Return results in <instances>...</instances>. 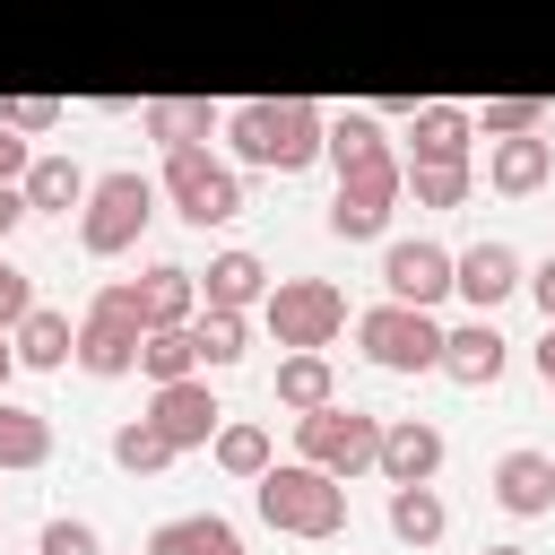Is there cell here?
I'll use <instances>...</instances> for the list:
<instances>
[{
    "instance_id": "obj_1",
    "label": "cell",
    "mask_w": 555,
    "mask_h": 555,
    "mask_svg": "<svg viewBox=\"0 0 555 555\" xmlns=\"http://www.w3.org/2000/svg\"><path fill=\"white\" fill-rule=\"evenodd\" d=\"M321 104L304 95H251V104H225V139H234V165H260V173H304L321 156Z\"/></svg>"
},
{
    "instance_id": "obj_2",
    "label": "cell",
    "mask_w": 555,
    "mask_h": 555,
    "mask_svg": "<svg viewBox=\"0 0 555 555\" xmlns=\"http://www.w3.org/2000/svg\"><path fill=\"white\" fill-rule=\"evenodd\" d=\"M251 503H260V520H269L278 538L330 546V538L347 529V477H330V468H312V460H269V468L251 477Z\"/></svg>"
},
{
    "instance_id": "obj_3",
    "label": "cell",
    "mask_w": 555,
    "mask_h": 555,
    "mask_svg": "<svg viewBox=\"0 0 555 555\" xmlns=\"http://www.w3.org/2000/svg\"><path fill=\"white\" fill-rule=\"evenodd\" d=\"M147 217H156V182H147L139 165H113V173H95L87 199H78V251H87V260H121V251L147 234Z\"/></svg>"
},
{
    "instance_id": "obj_4",
    "label": "cell",
    "mask_w": 555,
    "mask_h": 555,
    "mask_svg": "<svg viewBox=\"0 0 555 555\" xmlns=\"http://www.w3.org/2000/svg\"><path fill=\"white\" fill-rule=\"evenodd\" d=\"M156 191L173 199V217L182 225H234L243 217V173L225 165V156H208V139H191V147H165V173H156Z\"/></svg>"
},
{
    "instance_id": "obj_5",
    "label": "cell",
    "mask_w": 555,
    "mask_h": 555,
    "mask_svg": "<svg viewBox=\"0 0 555 555\" xmlns=\"http://www.w3.org/2000/svg\"><path fill=\"white\" fill-rule=\"evenodd\" d=\"M356 347L382 373H442V321L425 304H399V295H382L373 312H356Z\"/></svg>"
},
{
    "instance_id": "obj_6",
    "label": "cell",
    "mask_w": 555,
    "mask_h": 555,
    "mask_svg": "<svg viewBox=\"0 0 555 555\" xmlns=\"http://www.w3.org/2000/svg\"><path fill=\"white\" fill-rule=\"evenodd\" d=\"M408 199V156H373V165H347L338 173V199H330V234L338 243H382L390 234V208Z\"/></svg>"
},
{
    "instance_id": "obj_7",
    "label": "cell",
    "mask_w": 555,
    "mask_h": 555,
    "mask_svg": "<svg viewBox=\"0 0 555 555\" xmlns=\"http://www.w3.org/2000/svg\"><path fill=\"white\" fill-rule=\"evenodd\" d=\"M139 312H130V286L113 278V286H95L87 295V312H78V347H69V364L78 373H95V382H121V373H139Z\"/></svg>"
},
{
    "instance_id": "obj_8",
    "label": "cell",
    "mask_w": 555,
    "mask_h": 555,
    "mask_svg": "<svg viewBox=\"0 0 555 555\" xmlns=\"http://www.w3.org/2000/svg\"><path fill=\"white\" fill-rule=\"evenodd\" d=\"M373 442H382V416L373 408H347V399H321L295 416V460L330 468V477H364L373 468Z\"/></svg>"
},
{
    "instance_id": "obj_9",
    "label": "cell",
    "mask_w": 555,
    "mask_h": 555,
    "mask_svg": "<svg viewBox=\"0 0 555 555\" xmlns=\"http://www.w3.org/2000/svg\"><path fill=\"white\" fill-rule=\"evenodd\" d=\"M260 321H269L278 347H330V338L347 330V295H338L330 278H269Z\"/></svg>"
},
{
    "instance_id": "obj_10",
    "label": "cell",
    "mask_w": 555,
    "mask_h": 555,
    "mask_svg": "<svg viewBox=\"0 0 555 555\" xmlns=\"http://www.w3.org/2000/svg\"><path fill=\"white\" fill-rule=\"evenodd\" d=\"M147 425H156L173 451H208V434L225 425V408H217L208 373H182V382H156V399H147Z\"/></svg>"
},
{
    "instance_id": "obj_11",
    "label": "cell",
    "mask_w": 555,
    "mask_h": 555,
    "mask_svg": "<svg viewBox=\"0 0 555 555\" xmlns=\"http://www.w3.org/2000/svg\"><path fill=\"white\" fill-rule=\"evenodd\" d=\"M382 286L399 295V304H442L451 295V251L434 243V234H399V243H382Z\"/></svg>"
},
{
    "instance_id": "obj_12",
    "label": "cell",
    "mask_w": 555,
    "mask_h": 555,
    "mask_svg": "<svg viewBox=\"0 0 555 555\" xmlns=\"http://www.w3.org/2000/svg\"><path fill=\"white\" fill-rule=\"evenodd\" d=\"M121 286H130L139 330H191V312H199V269H182V260H147Z\"/></svg>"
},
{
    "instance_id": "obj_13",
    "label": "cell",
    "mask_w": 555,
    "mask_h": 555,
    "mask_svg": "<svg viewBox=\"0 0 555 555\" xmlns=\"http://www.w3.org/2000/svg\"><path fill=\"white\" fill-rule=\"evenodd\" d=\"M373 468H382L390 486H434V477H442V425H425V416H382Z\"/></svg>"
},
{
    "instance_id": "obj_14",
    "label": "cell",
    "mask_w": 555,
    "mask_h": 555,
    "mask_svg": "<svg viewBox=\"0 0 555 555\" xmlns=\"http://www.w3.org/2000/svg\"><path fill=\"white\" fill-rule=\"evenodd\" d=\"M520 251L503 243V234H486V243H468V251H451V295H468L477 312H494L503 295H520Z\"/></svg>"
},
{
    "instance_id": "obj_15",
    "label": "cell",
    "mask_w": 555,
    "mask_h": 555,
    "mask_svg": "<svg viewBox=\"0 0 555 555\" xmlns=\"http://www.w3.org/2000/svg\"><path fill=\"white\" fill-rule=\"evenodd\" d=\"M503 364H512V338L494 330V312H477V321L442 330V373H451L460 390H494V382H503Z\"/></svg>"
},
{
    "instance_id": "obj_16",
    "label": "cell",
    "mask_w": 555,
    "mask_h": 555,
    "mask_svg": "<svg viewBox=\"0 0 555 555\" xmlns=\"http://www.w3.org/2000/svg\"><path fill=\"white\" fill-rule=\"evenodd\" d=\"M408 165H477L468 104H416L408 113Z\"/></svg>"
},
{
    "instance_id": "obj_17",
    "label": "cell",
    "mask_w": 555,
    "mask_h": 555,
    "mask_svg": "<svg viewBox=\"0 0 555 555\" xmlns=\"http://www.w3.org/2000/svg\"><path fill=\"white\" fill-rule=\"evenodd\" d=\"M555 182V139H538V130H520V139H486V191H503V199H538Z\"/></svg>"
},
{
    "instance_id": "obj_18",
    "label": "cell",
    "mask_w": 555,
    "mask_h": 555,
    "mask_svg": "<svg viewBox=\"0 0 555 555\" xmlns=\"http://www.w3.org/2000/svg\"><path fill=\"white\" fill-rule=\"evenodd\" d=\"M87 165L78 156H61V147H43V156H26V173H17V191H26V217H69L78 199H87Z\"/></svg>"
},
{
    "instance_id": "obj_19",
    "label": "cell",
    "mask_w": 555,
    "mask_h": 555,
    "mask_svg": "<svg viewBox=\"0 0 555 555\" xmlns=\"http://www.w3.org/2000/svg\"><path fill=\"white\" fill-rule=\"evenodd\" d=\"M260 295H269V260L243 251V243H225L199 269V304H217V312H260Z\"/></svg>"
},
{
    "instance_id": "obj_20",
    "label": "cell",
    "mask_w": 555,
    "mask_h": 555,
    "mask_svg": "<svg viewBox=\"0 0 555 555\" xmlns=\"http://www.w3.org/2000/svg\"><path fill=\"white\" fill-rule=\"evenodd\" d=\"M494 503H503L512 520L555 512V451H503V460H494Z\"/></svg>"
},
{
    "instance_id": "obj_21",
    "label": "cell",
    "mask_w": 555,
    "mask_h": 555,
    "mask_svg": "<svg viewBox=\"0 0 555 555\" xmlns=\"http://www.w3.org/2000/svg\"><path fill=\"white\" fill-rule=\"evenodd\" d=\"M139 130H147L156 147H191V139L225 130V104H208V95H147V104H139Z\"/></svg>"
},
{
    "instance_id": "obj_22",
    "label": "cell",
    "mask_w": 555,
    "mask_h": 555,
    "mask_svg": "<svg viewBox=\"0 0 555 555\" xmlns=\"http://www.w3.org/2000/svg\"><path fill=\"white\" fill-rule=\"evenodd\" d=\"M139 555H243V529L225 512H182V520H156Z\"/></svg>"
},
{
    "instance_id": "obj_23",
    "label": "cell",
    "mask_w": 555,
    "mask_h": 555,
    "mask_svg": "<svg viewBox=\"0 0 555 555\" xmlns=\"http://www.w3.org/2000/svg\"><path fill=\"white\" fill-rule=\"evenodd\" d=\"M9 347H17V364H26V373H61V364H69V347H78V321H69V312H52V304H26V321L9 330Z\"/></svg>"
},
{
    "instance_id": "obj_24",
    "label": "cell",
    "mask_w": 555,
    "mask_h": 555,
    "mask_svg": "<svg viewBox=\"0 0 555 555\" xmlns=\"http://www.w3.org/2000/svg\"><path fill=\"white\" fill-rule=\"evenodd\" d=\"M321 156L347 173V165H373V156H390V139H382V113L373 104H347V113H330L321 121Z\"/></svg>"
},
{
    "instance_id": "obj_25",
    "label": "cell",
    "mask_w": 555,
    "mask_h": 555,
    "mask_svg": "<svg viewBox=\"0 0 555 555\" xmlns=\"http://www.w3.org/2000/svg\"><path fill=\"white\" fill-rule=\"evenodd\" d=\"M191 347H199V373L243 364V356H251V312H217V304H199V312H191Z\"/></svg>"
},
{
    "instance_id": "obj_26",
    "label": "cell",
    "mask_w": 555,
    "mask_h": 555,
    "mask_svg": "<svg viewBox=\"0 0 555 555\" xmlns=\"http://www.w3.org/2000/svg\"><path fill=\"white\" fill-rule=\"evenodd\" d=\"M321 399H338V373H330V347H286L278 356V408H321Z\"/></svg>"
},
{
    "instance_id": "obj_27",
    "label": "cell",
    "mask_w": 555,
    "mask_h": 555,
    "mask_svg": "<svg viewBox=\"0 0 555 555\" xmlns=\"http://www.w3.org/2000/svg\"><path fill=\"white\" fill-rule=\"evenodd\" d=\"M43 460H52V416L0 390V468H43Z\"/></svg>"
},
{
    "instance_id": "obj_28",
    "label": "cell",
    "mask_w": 555,
    "mask_h": 555,
    "mask_svg": "<svg viewBox=\"0 0 555 555\" xmlns=\"http://www.w3.org/2000/svg\"><path fill=\"white\" fill-rule=\"evenodd\" d=\"M442 529H451L442 486H390V538H399V546H434Z\"/></svg>"
},
{
    "instance_id": "obj_29",
    "label": "cell",
    "mask_w": 555,
    "mask_h": 555,
    "mask_svg": "<svg viewBox=\"0 0 555 555\" xmlns=\"http://www.w3.org/2000/svg\"><path fill=\"white\" fill-rule=\"evenodd\" d=\"M208 460H217L225 477H243V486H251V477H260L278 451H269V425H251V416H225V425L208 434Z\"/></svg>"
},
{
    "instance_id": "obj_30",
    "label": "cell",
    "mask_w": 555,
    "mask_h": 555,
    "mask_svg": "<svg viewBox=\"0 0 555 555\" xmlns=\"http://www.w3.org/2000/svg\"><path fill=\"white\" fill-rule=\"evenodd\" d=\"M468 121L477 139H520V130H546V95H486Z\"/></svg>"
},
{
    "instance_id": "obj_31",
    "label": "cell",
    "mask_w": 555,
    "mask_h": 555,
    "mask_svg": "<svg viewBox=\"0 0 555 555\" xmlns=\"http://www.w3.org/2000/svg\"><path fill=\"white\" fill-rule=\"evenodd\" d=\"M165 460H182V451H173V442H165V434H156L147 416H130V425H113V468H130V477H156Z\"/></svg>"
},
{
    "instance_id": "obj_32",
    "label": "cell",
    "mask_w": 555,
    "mask_h": 555,
    "mask_svg": "<svg viewBox=\"0 0 555 555\" xmlns=\"http://www.w3.org/2000/svg\"><path fill=\"white\" fill-rule=\"evenodd\" d=\"M139 373H147V382H182V373H199L191 330H147V338H139Z\"/></svg>"
},
{
    "instance_id": "obj_33",
    "label": "cell",
    "mask_w": 555,
    "mask_h": 555,
    "mask_svg": "<svg viewBox=\"0 0 555 555\" xmlns=\"http://www.w3.org/2000/svg\"><path fill=\"white\" fill-rule=\"evenodd\" d=\"M408 191H416V208H460L477 191V165H408Z\"/></svg>"
},
{
    "instance_id": "obj_34",
    "label": "cell",
    "mask_w": 555,
    "mask_h": 555,
    "mask_svg": "<svg viewBox=\"0 0 555 555\" xmlns=\"http://www.w3.org/2000/svg\"><path fill=\"white\" fill-rule=\"evenodd\" d=\"M35 555H104V538H95V520H78V512H52V520L35 529Z\"/></svg>"
},
{
    "instance_id": "obj_35",
    "label": "cell",
    "mask_w": 555,
    "mask_h": 555,
    "mask_svg": "<svg viewBox=\"0 0 555 555\" xmlns=\"http://www.w3.org/2000/svg\"><path fill=\"white\" fill-rule=\"evenodd\" d=\"M0 130H26V139L61 130V95H0Z\"/></svg>"
},
{
    "instance_id": "obj_36",
    "label": "cell",
    "mask_w": 555,
    "mask_h": 555,
    "mask_svg": "<svg viewBox=\"0 0 555 555\" xmlns=\"http://www.w3.org/2000/svg\"><path fill=\"white\" fill-rule=\"evenodd\" d=\"M26 304H35V278H26V269L9 260V243H0V330H17Z\"/></svg>"
},
{
    "instance_id": "obj_37",
    "label": "cell",
    "mask_w": 555,
    "mask_h": 555,
    "mask_svg": "<svg viewBox=\"0 0 555 555\" xmlns=\"http://www.w3.org/2000/svg\"><path fill=\"white\" fill-rule=\"evenodd\" d=\"M520 286H529V295H538V312L555 321V251H546V260H529V269H520Z\"/></svg>"
},
{
    "instance_id": "obj_38",
    "label": "cell",
    "mask_w": 555,
    "mask_h": 555,
    "mask_svg": "<svg viewBox=\"0 0 555 555\" xmlns=\"http://www.w3.org/2000/svg\"><path fill=\"white\" fill-rule=\"evenodd\" d=\"M17 225H26V191H17V182H0V243H9Z\"/></svg>"
},
{
    "instance_id": "obj_39",
    "label": "cell",
    "mask_w": 555,
    "mask_h": 555,
    "mask_svg": "<svg viewBox=\"0 0 555 555\" xmlns=\"http://www.w3.org/2000/svg\"><path fill=\"white\" fill-rule=\"evenodd\" d=\"M529 356H538V373H546V382H555V321H546V338H538V347H529Z\"/></svg>"
},
{
    "instance_id": "obj_40",
    "label": "cell",
    "mask_w": 555,
    "mask_h": 555,
    "mask_svg": "<svg viewBox=\"0 0 555 555\" xmlns=\"http://www.w3.org/2000/svg\"><path fill=\"white\" fill-rule=\"evenodd\" d=\"M9 373H17V347H9V330H0V390H9Z\"/></svg>"
},
{
    "instance_id": "obj_41",
    "label": "cell",
    "mask_w": 555,
    "mask_h": 555,
    "mask_svg": "<svg viewBox=\"0 0 555 555\" xmlns=\"http://www.w3.org/2000/svg\"><path fill=\"white\" fill-rule=\"evenodd\" d=\"M486 555H529V546H486Z\"/></svg>"
},
{
    "instance_id": "obj_42",
    "label": "cell",
    "mask_w": 555,
    "mask_h": 555,
    "mask_svg": "<svg viewBox=\"0 0 555 555\" xmlns=\"http://www.w3.org/2000/svg\"><path fill=\"white\" fill-rule=\"evenodd\" d=\"M546 390H555V382H546Z\"/></svg>"
}]
</instances>
